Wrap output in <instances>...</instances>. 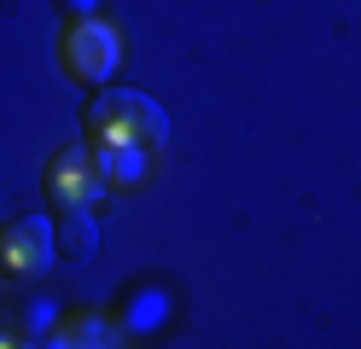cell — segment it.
Here are the masks:
<instances>
[{
  "label": "cell",
  "instance_id": "1",
  "mask_svg": "<svg viewBox=\"0 0 361 349\" xmlns=\"http://www.w3.org/2000/svg\"><path fill=\"white\" fill-rule=\"evenodd\" d=\"M82 140L99 152V163L111 175H140L152 163V152H164L169 116L140 87H99L82 105Z\"/></svg>",
  "mask_w": 361,
  "mask_h": 349
},
{
  "label": "cell",
  "instance_id": "2",
  "mask_svg": "<svg viewBox=\"0 0 361 349\" xmlns=\"http://www.w3.org/2000/svg\"><path fill=\"white\" fill-rule=\"evenodd\" d=\"M105 180H111V169L99 163V152L87 146V140L53 152V163H47V198H53L59 216L64 209H94L105 198Z\"/></svg>",
  "mask_w": 361,
  "mask_h": 349
},
{
  "label": "cell",
  "instance_id": "3",
  "mask_svg": "<svg viewBox=\"0 0 361 349\" xmlns=\"http://www.w3.org/2000/svg\"><path fill=\"white\" fill-rule=\"evenodd\" d=\"M59 59L71 70V82L82 87H99L111 70H117V30L105 18H71L59 35Z\"/></svg>",
  "mask_w": 361,
  "mask_h": 349
},
{
  "label": "cell",
  "instance_id": "4",
  "mask_svg": "<svg viewBox=\"0 0 361 349\" xmlns=\"http://www.w3.org/2000/svg\"><path fill=\"white\" fill-rule=\"evenodd\" d=\"M59 256V239H53V221L41 216H18L0 227V274L6 279H41Z\"/></svg>",
  "mask_w": 361,
  "mask_h": 349
},
{
  "label": "cell",
  "instance_id": "5",
  "mask_svg": "<svg viewBox=\"0 0 361 349\" xmlns=\"http://www.w3.org/2000/svg\"><path fill=\"white\" fill-rule=\"evenodd\" d=\"M53 239H59V256H71V262H87V256L99 250V227L87 209H64L59 227H53Z\"/></svg>",
  "mask_w": 361,
  "mask_h": 349
},
{
  "label": "cell",
  "instance_id": "6",
  "mask_svg": "<svg viewBox=\"0 0 361 349\" xmlns=\"http://www.w3.org/2000/svg\"><path fill=\"white\" fill-rule=\"evenodd\" d=\"M53 343H111V326H105L99 314H71V320L59 326Z\"/></svg>",
  "mask_w": 361,
  "mask_h": 349
}]
</instances>
